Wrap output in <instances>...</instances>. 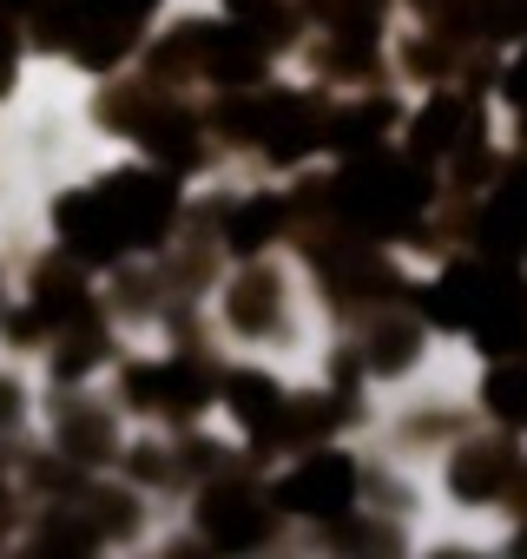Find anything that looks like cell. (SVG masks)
Wrapping results in <instances>:
<instances>
[{
  "label": "cell",
  "instance_id": "cell-1",
  "mask_svg": "<svg viewBox=\"0 0 527 559\" xmlns=\"http://www.w3.org/2000/svg\"><path fill=\"white\" fill-rule=\"evenodd\" d=\"M165 217H172V185H159V178H119V185L86 191V198H73L60 211L67 243L86 250V257H113L126 243H152L165 230Z\"/></svg>",
  "mask_w": 527,
  "mask_h": 559
},
{
  "label": "cell",
  "instance_id": "cell-2",
  "mask_svg": "<svg viewBox=\"0 0 527 559\" xmlns=\"http://www.w3.org/2000/svg\"><path fill=\"white\" fill-rule=\"evenodd\" d=\"M343 204H350V217H363L370 230H396L402 217H415L422 191H415V178H409L402 165H363V171H350Z\"/></svg>",
  "mask_w": 527,
  "mask_h": 559
},
{
  "label": "cell",
  "instance_id": "cell-3",
  "mask_svg": "<svg viewBox=\"0 0 527 559\" xmlns=\"http://www.w3.org/2000/svg\"><path fill=\"white\" fill-rule=\"evenodd\" d=\"M350 493H356V467H350L343 454H311V461L278 487V500L297 507V513H343Z\"/></svg>",
  "mask_w": 527,
  "mask_h": 559
},
{
  "label": "cell",
  "instance_id": "cell-4",
  "mask_svg": "<svg viewBox=\"0 0 527 559\" xmlns=\"http://www.w3.org/2000/svg\"><path fill=\"white\" fill-rule=\"evenodd\" d=\"M204 533H211L218 546H257V539H264V507H257L250 493L224 487V493L204 500Z\"/></svg>",
  "mask_w": 527,
  "mask_h": 559
},
{
  "label": "cell",
  "instance_id": "cell-5",
  "mask_svg": "<svg viewBox=\"0 0 527 559\" xmlns=\"http://www.w3.org/2000/svg\"><path fill=\"white\" fill-rule=\"evenodd\" d=\"M271 317H278V284H271V276H250V284H237V290H231V323H237V330H250V336H257Z\"/></svg>",
  "mask_w": 527,
  "mask_h": 559
},
{
  "label": "cell",
  "instance_id": "cell-6",
  "mask_svg": "<svg viewBox=\"0 0 527 559\" xmlns=\"http://www.w3.org/2000/svg\"><path fill=\"white\" fill-rule=\"evenodd\" d=\"M231 408H237V421H250V428H271L284 402H278V389L264 382V376H237V382H231Z\"/></svg>",
  "mask_w": 527,
  "mask_h": 559
},
{
  "label": "cell",
  "instance_id": "cell-7",
  "mask_svg": "<svg viewBox=\"0 0 527 559\" xmlns=\"http://www.w3.org/2000/svg\"><path fill=\"white\" fill-rule=\"evenodd\" d=\"M455 132H461V99H429L422 119H415V145L422 152H448Z\"/></svg>",
  "mask_w": 527,
  "mask_h": 559
},
{
  "label": "cell",
  "instance_id": "cell-8",
  "mask_svg": "<svg viewBox=\"0 0 527 559\" xmlns=\"http://www.w3.org/2000/svg\"><path fill=\"white\" fill-rule=\"evenodd\" d=\"M501 487V454L494 448H468L461 461H455V493L461 500H481V493H494Z\"/></svg>",
  "mask_w": 527,
  "mask_h": 559
},
{
  "label": "cell",
  "instance_id": "cell-9",
  "mask_svg": "<svg viewBox=\"0 0 527 559\" xmlns=\"http://www.w3.org/2000/svg\"><path fill=\"white\" fill-rule=\"evenodd\" d=\"M488 408L501 421H527V362H507L488 376Z\"/></svg>",
  "mask_w": 527,
  "mask_h": 559
},
{
  "label": "cell",
  "instance_id": "cell-10",
  "mask_svg": "<svg viewBox=\"0 0 527 559\" xmlns=\"http://www.w3.org/2000/svg\"><path fill=\"white\" fill-rule=\"evenodd\" d=\"M271 230H278V204H271V198H257V204H244V211L231 217V250H257Z\"/></svg>",
  "mask_w": 527,
  "mask_h": 559
},
{
  "label": "cell",
  "instance_id": "cell-11",
  "mask_svg": "<svg viewBox=\"0 0 527 559\" xmlns=\"http://www.w3.org/2000/svg\"><path fill=\"white\" fill-rule=\"evenodd\" d=\"M415 356V330H383L376 336V369H402Z\"/></svg>",
  "mask_w": 527,
  "mask_h": 559
},
{
  "label": "cell",
  "instance_id": "cell-12",
  "mask_svg": "<svg viewBox=\"0 0 527 559\" xmlns=\"http://www.w3.org/2000/svg\"><path fill=\"white\" fill-rule=\"evenodd\" d=\"M488 27H494V34H527V0H494V8H488Z\"/></svg>",
  "mask_w": 527,
  "mask_h": 559
},
{
  "label": "cell",
  "instance_id": "cell-13",
  "mask_svg": "<svg viewBox=\"0 0 527 559\" xmlns=\"http://www.w3.org/2000/svg\"><path fill=\"white\" fill-rule=\"evenodd\" d=\"M507 99L520 106V119H527V53L514 60V73H507Z\"/></svg>",
  "mask_w": 527,
  "mask_h": 559
}]
</instances>
